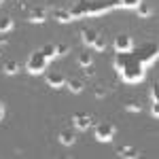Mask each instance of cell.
Listing matches in <instances>:
<instances>
[{
	"instance_id": "2",
	"label": "cell",
	"mask_w": 159,
	"mask_h": 159,
	"mask_svg": "<svg viewBox=\"0 0 159 159\" xmlns=\"http://www.w3.org/2000/svg\"><path fill=\"white\" fill-rule=\"evenodd\" d=\"M121 7L119 0H87V15H104Z\"/></svg>"
},
{
	"instance_id": "12",
	"label": "cell",
	"mask_w": 159,
	"mask_h": 159,
	"mask_svg": "<svg viewBox=\"0 0 159 159\" xmlns=\"http://www.w3.org/2000/svg\"><path fill=\"white\" fill-rule=\"evenodd\" d=\"M74 140H76V136H74L72 129H61L60 132V142L64 144V147H72Z\"/></svg>"
},
{
	"instance_id": "11",
	"label": "cell",
	"mask_w": 159,
	"mask_h": 159,
	"mask_svg": "<svg viewBox=\"0 0 159 159\" xmlns=\"http://www.w3.org/2000/svg\"><path fill=\"white\" fill-rule=\"evenodd\" d=\"M53 17H55L60 24L72 21V13H70V9H55V11H53Z\"/></svg>"
},
{
	"instance_id": "23",
	"label": "cell",
	"mask_w": 159,
	"mask_h": 159,
	"mask_svg": "<svg viewBox=\"0 0 159 159\" xmlns=\"http://www.w3.org/2000/svg\"><path fill=\"white\" fill-rule=\"evenodd\" d=\"M121 2V7H125V9H136L142 0H119Z\"/></svg>"
},
{
	"instance_id": "1",
	"label": "cell",
	"mask_w": 159,
	"mask_h": 159,
	"mask_svg": "<svg viewBox=\"0 0 159 159\" xmlns=\"http://www.w3.org/2000/svg\"><path fill=\"white\" fill-rule=\"evenodd\" d=\"M115 68L125 83H138L144 79L147 74V66L142 64V60L132 53V51H125V53H117L115 57Z\"/></svg>"
},
{
	"instance_id": "4",
	"label": "cell",
	"mask_w": 159,
	"mask_h": 159,
	"mask_svg": "<svg viewBox=\"0 0 159 159\" xmlns=\"http://www.w3.org/2000/svg\"><path fill=\"white\" fill-rule=\"evenodd\" d=\"M115 132H117V127L110 121H100V123H96L93 136H96L98 142H110V140L115 138Z\"/></svg>"
},
{
	"instance_id": "9",
	"label": "cell",
	"mask_w": 159,
	"mask_h": 159,
	"mask_svg": "<svg viewBox=\"0 0 159 159\" xmlns=\"http://www.w3.org/2000/svg\"><path fill=\"white\" fill-rule=\"evenodd\" d=\"M117 155L119 157H127V159H136V157H140V151L134 147H119L117 148Z\"/></svg>"
},
{
	"instance_id": "6",
	"label": "cell",
	"mask_w": 159,
	"mask_h": 159,
	"mask_svg": "<svg viewBox=\"0 0 159 159\" xmlns=\"http://www.w3.org/2000/svg\"><path fill=\"white\" fill-rule=\"evenodd\" d=\"M132 47H134V40H132L129 34H119V36L115 38V49H117V53L132 51Z\"/></svg>"
},
{
	"instance_id": "5",
	"label": "cell",
	"mask_w": 159,
	"mask_h": 159,
	"mask_svg": "<svg viewBox=\"0 0 159 159\" xmlns=\"http://www.w3.org/2000/svg\"><path fill=\"white\" fill-rule=\"evenodd\" d=\"M136 55L142 60V64H144V66H151L153 61L157 60V45H155V43H151V45H144L142 49L136 51Z\"/></svg>"
},
{
	"instance_id": "31",
	"label": "cell",
	"mask_w": 159,
	"mask_h": 159,
	"mask_svg": "<svg viewBox=\"0 0 159 159\" xmlns=\"http://www.w3.org/2000/svg\"><path fill=\"white\" fill-rule=\"evenodd\" d=\"M0 53H2V51H0Z\"/></svg>"
},
{
	"instance_id": "27",
	"label": "cell",
	"mask_w": 159,
	"mask_h": 159,
	"mask_svg": "<svg viewBox=\"0 0 159 159\" xmlns=\"http://www.w3.org/2000/svg\"><path fill=\"white\" fill-rule=\"evenodd\" d=\"M9 40V36H7V32H0V45H4Z\"/></svg>"
},
{
	"instance_id": "14",
	"label": "cell",
	"mask_w": 159,
	"mask_h": 159,
	"mask_svg": "<svg viewBox=\"0 0 159 159\" xmlns=\"http://www.w3.org/2000/svg\"><path fill=\"white\" fill-rule=\"evenodd\" d=\"M66 85H68V89H70L72 93H81V91L85 89V83H83L81 79H68Z\"/></svg>"
},
{
	"instance_id": "20",
	"label": "cell",
	"mask_w": 159,
	"mask_h": 159,
	"mask_svg": "<svg viewBox=\"0 0 159 159\" xmlns=\"http://www.w3.org/2000/svg\"><path fill=\"white\" fill-rule=\"evenodd\" d=\"M125 110L127 112H140V104L134 102V100H129V102H125Z\"/></svg>"
},
{
	"instance_id": "26",
	"label": "cell",
	"mask_w": 159,
	"mask_h": 159,
	"mask_svg": "<svg viewBox=\"0 0 159 159\" xmlns=\"http://www.w3.org/2000/svg\"><path fill=\"white\" fill-rule=\"evenodd\" d=\"M151 98H153V102H159L157 100V85H153V89H151Z\"/></svg>"
},
{
	"instance_id": "19",
	"label": "cell",
	"mask_w": 159,
	"mask_h": 159,
	"mask_svg": "<svg viewBox=\"0 0 159 159\" xmlns=\"http://www.w3.org/2000/svg\"><path fill=\"white\" fill-rule=\"evenodd\" d=\"M91 47H93L96 51H104V49H106V40H104V36L98 34V38L93 40V45H91Z\"/></svg>"
},
{
	"instance_id": "15",
	"label": "cell",
	"mask_w": 159,
	"mask_h": 159,
	"mask_svg": "<svg viewBox=\"0 0 159 159\" xmlns=\"http://www.w3.org/2000/svg\"><path fill=\"white\" fill-rule=\"evenodd\" d=\"M13 17L11 15H0V32H11L13 30Z\"/></svg>"
},
{
	"instance_id": "25",
	"label": "cell",
	"mask_w": 159,
	"mask_h": 159,
	"mask_svg": "<svg viewBox=\"0 0 159 159\" xmlns=\"http://www.w3.org/2000/svg\"><path fill=\"white\" fill-rule=\"evenodd\" d=\"M151 112H153V117H155V119L159 117V102H153V106H151Z\"/></svg>"
},
{
	"instance_id": "10",
	"label": "cell",
	"mask_w": 159,
	"mask_h": 159,
	"mask_svg": "<svg viewBox=\"0 0 159 159\" xmlns=\"http://www.w3.org/2000/svg\"><path fill=\"white\" fill-rule=\"evenodd\" d=\"M32 24H43L45 19H47V11L45 9H40V7H36V9H32V13H30V17H28Z\"/></svg>"
},
{
	"instance_id": "28",
	"label": "cell",
	"mask_w": 159,
	"mask_h": 159,
	"mask_svg": "<svg viewBox=\"0 0 159 159\" xmlns=\"http://www.w3.org/2000/svg\"><path fill=\"white\" fill-rule=\"evenodd\" d=\"M85 72H87V74H89V76H91V74L96 72V70H93V68H91V66H87V68H85Z\"/></svg>"
},
{
	"instance_id": "24",
	"label": "cell",
	"mask_w": 159,
	"mask_h": 159,
	"mask_svg": "<svg viewBox=\"0 0 159 159\" xmlns=\"http://www.w3.org/2000/svg\"><path fill=\"white\" fill-rule=\"evenodd\" d=\"M93 96H96V98H104V96H106V89H102V87H93Z\"/></svg>"
},
{
	"instance_id": "7",
	"label": "cell",
	"mask_w": 159,
	"mask_h": 159,
	"mask_svg": "<svg viewBox=\"0 0 159 159\" xmlns=\"http://www.w3.org/2000/svg\"><path fill=\"white\" fill-rule=\"evenodd\" d=\"M45 81H47V85L53 87V89H60V87L66 85V79H64L61 72H47V70H45Z\"/></svg>"
},
{
	"instance_id": "3",
	"label": "cell",
	"mask_w": 159,
	"mask_h": 159,
	"mask_svg": "<svg viewBox=\"0 0 159 159\" xmlns=\"http://www.w3.org/2000/svg\"><path fill=\"white\" fill-rule=\"evenodd\" d=\"M47 66H49V60H47L40 51H34V53L28 57V64H25V68H28L30 74H43L47 70Z\"/></svg>"
},
{
	"instance_id": "30",
	"label": "cell",
	"mask_w": 159,
	"mask_h": 159,
	"mask_svg": "<svg viewBox=\"0 0 159 159\" xmlns=\"http://www.w3.org/2000/svg\"><path fill=\"white\" fill-rule=\"evenodd\" d=\"M2 2H4V0H0V4H2Z\"/></svg>"
},
{
	"instance_id": "18",
	"label": "cell",
	"mask_w": 159,
	"mask_h": 159,
	"mask_svg": "<svg viewBox=\"0 0 159 159\" xmlns=\"http://www.w3.org/2000/svg\"><path fill=\"white\" fill-rule=\"evenodd\" d=\"M76 61H79L83 68H87V66H91L93 57H91V53H89V51H81V53H79V57H76Z\"/></svg>"
},
{
	"instance_id": "8",
	"label": "cell",
	"mask_w": 159,
	"mask_h": 159,
	"mask_svg": "<svg viewBox=\"0 0 159 159\" xmlns=\"http://www.w3.org/2000/svg\"><path fill=\"white\" fill-rule=\"evenodd\" d=\"M72 123H74V127H79V129H83V132H85V129H89V127H91V117H89V115H87V112H74L72 115Z\"/></svg>"
},
{
	"instance_id": "22",
	"label": "cell",
	"mask_w": 159,
	"mask_h": 159,
	"mask_svg": "<svg viewBox=\"0 0 159 159\" xmlns=\"http://www.w3.org/2000/svg\"><path fill=\"white\" fill-rule=\"evenodd\" d=\"M68 51H70V47H68L66 43H60V45H55V53H57V55H68Z\"/></svg>"
},
{
	"instance_id": "16",
	"label": "cell",
	"mask_w": 159,
	"mask_h": 159,
	"mask_svg": "<svg viewBox=\"0 0 159 159\" xmlns=\"http://www.w3.org/2000/svg\"><path fill=\"white\" fill-rule=\"evenodd\" d=\"M40 53H43L47 60H53V57H57V53H55V45H53V43H47V45H43Z\"/></svg>"
},
{
	"instance_id": "17",
	"label": "cell",
	"mask_w": 159,
	"mask_h": 159,
	"mask_svg": "<svg viewBox=\"0 0 159 159\" xmlns=\"http://www.w3.org/2000/svg\"><path fill=\"white\" fill-rule=\"evenodd\" d=\"M19 68H21L19 61H15V60H7V61H4V72H7V74H17V72H19Z\"/></svg>"
},
{
	"instance_id": "13",
	"label": "cell",
	"mask_w": 159,
	"mask_h": 159,
	"mask_svg": "<svg viewBox=\"0 0 159 159\" xmlns=\"http://www.w3.org/2000/svg\"><path fill=\"white\" fill-rule=\"evenodd\" d=\"M81 38H83V43H85L87 47H91V45H93V40L98 38V32H96L93 28H85V30L81 32Z\"/></svg>"
},
{
	"instance_id": "21",
	"label": "cell",
	"mask_w": 159,
	"mask_h": 159,
	"mask_svg": "<svg viewBox=\"0 0 159 159\" xmlns=\"http://www.w3.org/2000/svg\"><path fill=\"white\" fill-rule=\"evenodd\" d=\"M136 11H138V15H140V17H148V13H151V9H148L147 4H144V2H140V4L136 7Z\"/></svg>"
},
{
	"instance_id": "29",
	"label": "cell",
	"mask_w": 159,
	"mask_h": 159,
	"mask_svg": "<svg viewBox=\"0 0 159 159\" xmlns=\"http://www.w3.org/2000/svg\"><path fill=\"white\" fill-rule=\"evenodd\" d=\"M2 117H4V106H2V102H0V121H2Z\"/></svg>"
}]
</instances>
